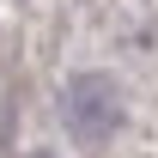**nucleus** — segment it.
Here are the masks:
<instances>
[{"label": "nucleus", "instance_id": "nucleus-1", "mask_svg": "<svg viewBox=\"0 0 158 158\" xmlns=\"http://www.w3.org/2000/svg\"><path fill=\"white\" fill-rule=\"evenodd\" d=\"M67 122H73L79 140H103V134H116V122H122L116 85H110V79H98V73L73 79V91H67Z\"/></svg>", "mask_w": 158, "mask_h": 158}]
</instances>
